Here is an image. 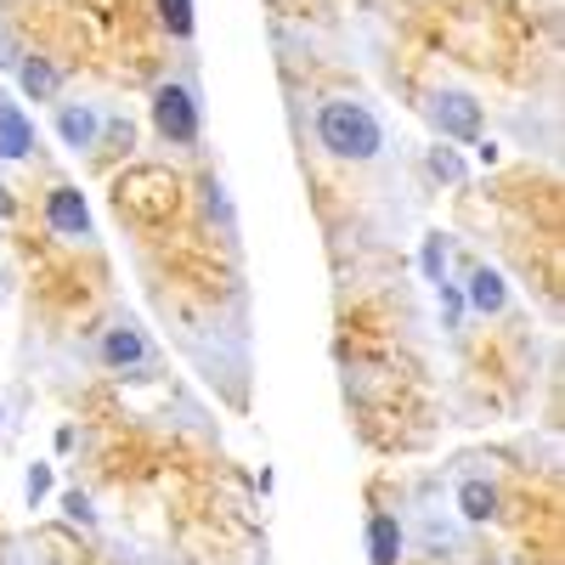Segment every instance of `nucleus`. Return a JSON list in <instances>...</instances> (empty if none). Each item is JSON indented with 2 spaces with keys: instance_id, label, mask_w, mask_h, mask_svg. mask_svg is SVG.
I'll return each mask as SVG.
<instances>
[{
  "instance_id": "obj_4",
  "label": "nucleus",
  "mask_w": 565,
  "mask_h": 565,
  "mask_svg": "<svg viewBox=\"0 0 565 565\" xmlns=\"http://www.w3.org/2000/svg\"><path fill=\"white\" fill-rule=\"evenodd\" d=\"M45 226L57 232V238H90V204L79 186H52V199H45Z\"/></svg>"
},
{
  "instance_id": "obj_15",
  "label": "nucleus",
  "mask_w": 565,
  "mask_h": 565,
  "mask_svg": "<svg viewBox=\"0 0 565 565\" xmlns=\"http://www.w3.org/2000/svg\"><path fill=\"white\" fill-rule=\"evenodd\" d=\"M23 498H29V509H40L45 498H52V463H29V476H23Z\"/></svg>"
},
{
  "instance_id": "obj_18",
  "label": "nucleus",
  "mask_w": 565,
  "mask_h": 565,
  "mask_svg": "<svg viewBox=\"0 0 565 565\" xmlns=\"http://www.w3.org/2000/svg\"><path fill=\"white\" fill-rule=\"evenodd\" d=\"M0 418H7V407H0Z\"/></svg>"
},
{
  "instance_id": "obj_1",
  "label": "nucleus",
  "mask_w": 565,
  "mask_h": 565,
  "mask_svg": "<svg viewBox=\"0 0 565 565\" xmlns=\"http://www.w3.org/2000/svg\"><path fill=\"white\" fill-rule=\"evenodd\" d=\"M317 141H322L334 159L367 164V159H380L385 130H380V119H373V108H362V103H351V97H334V103L317 108Z\"/></svg>"
},
{
  "instance_id": "obj_10",
  "label": "nucleus",
  "mask_w": 565,
  "mask_h": 565,
  "mask_svg": "<svg viewBox=\"0 0 565 565\" xmlns=\"http://www.w3.org/2000/svg\"><path fill=\"white\" fill-rule=\"evenodd\" d=\"M18 85H23V97L52 103V97H57V85H63V74L45 63V57H23V63H18Z\"/></svg>"
},
{
  "instance_id": "obj_5",
  "label": "nucleus",
  "mask_w": 565,
  "mask_h": 565,
  "mask_svg": "<svg viewBox=\"0 0 565 565\" xmlns=\"http://www.w3.org/2000/svg\"><path fill=\"white\" fill-rule=\"evenodd\" d=\"M463 306H469V311H481V317H498V311L509 306V282H503V271H498V266H476V271H469V282H463Z\"/></svg>"
},
{
  "instance_id": "obj_7",
  "label": "nucleus",
  "mask_w": 565,
  "mask_h": 565,
  "mask_svg": "<svg viewBox=\"0 0 565 565\" xmlns=\"http://www.w3.org/2000/svg\"><path fill=\"white\" fill-rule=\"evenodd\" d=\"M97 356H103L114 373H125V367H136V362H148V340H141V328L114 322L108 334H103V345H97Z\"/></svg>"
},
{
  "instance_id": "obj_11",
  "label": "nucleus",
  "mask_w": 565,
  "mask_h": 565,
  "mask_svg": "<svg viewBox=\"0 0 565 565\" xmlns=\"http://www.w3.org/2000/svg\"><path fill=\"white\" fill-rule=\"evenodd\" d=\"M458 514H463V521H492V514H498V487L492 481H463L458 487Z\"/></svg>"
},
{
  "instance_id": "obj_13",
  "label": "nucleus",
  "mask_w": 565,
  "mask_h": 565,
  "mask_svg": "<svg viewBox=\"0 0 565 565\" xmlns=\"http://www.w3.org/2000/svg\"><path fill=\"white\" fill-rule=\"evenodd\" d=\"M418 271L430 282H447V238H441V232H430V238L418 244Z\"/></svg>"
},
{
  "instance_id": "obj_19",
  "label": "nucleus",
  "mask_w": 565,
  "mask_h": 565,
  "mask_svg": "<svg viewBox=\"0 0 565 565\" xmlns=\"http://www.w3.org/2000/svg\"><path fill=\"white\" fill-rule=\"evenodd\" d=\"M45 565H52V559H45Z\"/></svg>"
},
{
  "instance_id": "obj_14",
  "label": "nucleus",
  "mask_w": 565,
  "mask_h": 565,
  "mask_svg": "<svg viewBox=\"0 0 565 565\" xmlns=\"http://www.w3.org/2000/svg\"><path fill=\"white\" fill-rule=\"evenodd\" d=\"M159 23L175 40H186V34H193V0H159Z\"/></svg>"
},
{
  "instance_id": "obj_16",
  "label": "nucleus",
  "mask_w": 565,
  "mask_h": 565,
  "mask_svg": "<svg viewBox=\"0 0 565 565\" xmlns=\"http://www.w3.org/2000/svg\"><path fill=\"white\" fill-rule=\"evenodd\" d=\"M63 514H68V521H79V526L97 521V509H90V498H85V492H68V498H63Z\"/></svg>"
},
{
  "instance_id": "obj_9",
  "label": "nucleus",
  "mask_w": 565,
  "mask_h": 565,
  "mask_svg": "<svg viewBox=\"0 0 565 565\" xmlns=\"http://www.w3.org/2000/svg\"><path fill=\"white\" fill-rule=\"evenodd\" d=\"M367 559L373 565H396L402 559V526H396V514H373V521H367Z\"/></svg>"
},
{
  "instance_id": "obj_6",
  "label": "nucleus",
  "mask_w": 565,
  "mask_h": 565,
  "mask_svg": "<svg viewBox=\"0 0 565 565\" xmlns=\"http://www.w3.org/2000/svg\"><path fill=\"white\" fill-rule=\"evenodd\" d=\"M57 136H63V148H74V153L97 148L103 114H97V108H85V103H63V108H57Z\"/></svg>"
},
{
  "instance_id": "obj_8",
  "label": "nucleus",
  "mask_w": 565,
  "mask_h": 565,
  "mask_svg": "<svg viewBox=\"0 0 565 565\" xmlns=\"http://www.w3.org/2000/svg\"><path fill=\"white\" fill-rule=\"evenodd\" d=\"M34 153V119L0 97V159H29Z\"/></svg>"
},
{
  "instance_id": "obj_12",
  "label": "nucleus",
  "mask_w": 565,
  "mask_h": 565,
  "mask_svg": "<svg viewBox=\"0 0 565 565\" xmlns=\"http://www.w3.org/2000/svg\"><path fill=\"white\" fill-rule=\"evenodd\" d=\"M424 170H430L436 181H447V186H463L469 181V164L452 148H430V153H424Z\"/></svg>"
},
{
  "instance_id": "obj_3",
  "label": "nucleus",
  "mask_w": 565,
  "mask_h": 565,
  "mask_svg": "<svg viewBox=\"0 0 565 565\" xmlns=\"http://www.w3.org/2000/svg\"><path fill=\"white\" fill-rule=\"evenodd\" d=\"M430 125L452 141H481V103L469 90H436L430 97Z\"/></svg>"
},
{
  "instance_id": "obj_2",
  "label": "nucleus",
  "mask_w": 565,
  "mask_h": 565,
  "mask_svg": "<svg viewBox=\"0 0 565 565\" xmlns=\"http://www.w3.org/2000/svg\"><path fill=\"white\" fill-rule=\"evenodd\" d=\"M153 125L164 141H175V148H186V141H199V103L186 85H159L153 90Z\"/></svg>"
},
{
  "instance_id": "obj_17",
  "label": "nucleus",
  "mask_w": 565,
  "mask_h": 565,
  "mask_svg": "<svg viewBox=\"0 0 565 565\" xmlns=\"http://www.w3.org/2000/svg\"><path fill=\"white\" fill-rule=\"evenodd\" d=\"M7 300H12V271L0 266V306H7Z\"/></svg>"
}]
</instances>
